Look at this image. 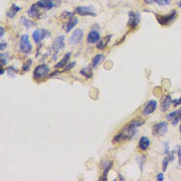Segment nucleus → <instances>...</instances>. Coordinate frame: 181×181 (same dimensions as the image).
<instances>
[{
	"label": "nucleus",
	"mask_w": 181,
	"mask_h": 181,
	"mask_svg": "<svg viewBox=\"0 0 181 181\" xmlns=\"http://www.w3.org/2000/svg\"><path fill=\"white\" fill-rule=\"evenodd\" d=\"M145 123L144 120H134L128 124L113 139V143H120L130 140L137 132V128L142 126Z\"/></svg>",
	"instance_id": "1"
},
{
	"label": "nucleus",
	"mask_w": 181,
	"mask_h": 181,
	"mask_svg": "<svg viewBox=\"0 0 181 181\" xmlns=\"http://www.w3.org/2000/svg\"><path fill=\"white\" fill-rule=\"evenodd\" d=\"M156 20L158 22V23L161 26H168L171 24L175 21V18L177 17L178 13L177 11L173 9L171 11V12L168 13V15H158L155 14Z\"/></svg>",
	"instance_id": "2"
},
{
	"label": "nucleus",
	"mask_w": 181,
	"mask_h": 181,
	"mask_svg": "<svg viewBox=\"0 0 181 181\" xmlns=\"http://www.w3.org/2000/svg\"><path fill=\"white\" fill-rule=\"evenodd\" d=\"M50 68L45 64L38 65L33 71V77L36 80L43 79L49 74Z\"/></svg>",
	"instance_id": "3"
},
{
	"label": "nucleus",
	"mask_w": 181,
	"mask_h": 181,
	"mask_svg": "<svg viewBox=\"0 0 181 181\" xmlns=\"http://www.w3.org/2000/svg\"><path fill=\"white\" fill-rule=\"evenodd\" d=\"M168 125L166 121H162L155 124L152 128V133L155 136L163 137L168 132Z\"/></svg>",
	"instance_id": "4"
},
{
	"label": "nucleus",
	"mask_w": 181,
	"mask_h": 181,
	"mask_svg": "<svg viewBox=\"0 0 181 181\" xmlns=\"http://www.w3.org/2000/svg\"><path fill=\"white\" fill-rule=\"evenodd\" d=\"M19 48L21 53L24 54H28L32 50V45L29 40V36L28 35H23L21 37Z\"/></svg>",
	"instance_id": "5"
},
{
	"label": "nucleus",
	"mask_w": 181,
	"mask_h": 181,
	"mask_svg": "<svg viewBox=\"0 0 181 181\" xmlns=\"http://www.w3.org/2000/svg\"><path fill=\"white\" fill-rule=\"evenodd\" d=\"M50 32L47 29L41 28V29H37L35 31L32 36H33V39L35 43H39L42 41L44 38H46L50 36Z\"/></svg>",
	"instance_id": "6"
},
{
	"label": "nucleus",
	"mask_w": 181,
	"mask_h": 181,
	"mask_svg": "<svg viewBox=\"0 0 181 181\" xmlns=\"http://www.w3.org/2000/svg\"><path fill=\"white\" fill-rule=\"evenodd\" d=\"M75 13H78L80 16H91V17H96V8L92 5L87 7H79L75 10Z\"/></svg>",
	"instance_id": "7"
},
{
	"label": "nucleus",
	"mask_w": 181,
	"mask_h": 181,
	"mask_svg": "<svg viewBox=\"0 0 181 181\" xmlns=\"http://www.w3.org/2000/svg\"><path fill=\"white\" fill-rule=\"evenodd\" d=\"M64 36H58L55 40L53 45V49L54 50V59H55L59 50L63 49L64 47Z\"/></svg>",
	"instance_id": "8"
},
{
	"label": "nucleus",
	"mask_w": 181,
	"mask_h": 181,
	"mask_svg": "<svg viewBox=\"0 0 181 181\" xmlns=\"http://www.w3.org/2000/svg\"><path fill=\"white\" fill-rule=\"evenodd\" d=\"M129 19L128 21V25L132 29H134L140 22L141 15L139 12L135 13L134 12H130L129 13Z\"/></svg>",
	"instance_id": "9"
},
{
	"label": "nucleus",
	"mask_w": 181,
	"mask_h": 181,
	"mask_svg": "<svg viewBox=\"0 0 181 181\" xmlns=\"http://www.w3.org/2000/svg\"><path fill=\"white\" fill-rule=\"evenodd\" d=\"M83 37V32L82 30L77 29L69 37V43L72 45H77L82 41Z\"/></svg>",
	"instance_id": "10"
},
{
	"label": "nucleus",
	"mask_w": 181,
	"mask_h": 181,
	"mask_svg": "<svg viewBox=\"0 0 181 181\" xmlns=\"http://www.w3.org/2000/svg\"><path fill=\"white\" fill-rule=\"evenodd\" d=\"M157 108V102L154 100H151L146 105L144 110L142 111V114L144 115H148L152 114L155 111Z\"/></svg>",
	"instance_id": "11"
},
{
	"label": "nucleus",
	"mask_w": 181,
	"mask_h": 181,
	"mask_svg": "<svg viewBox=\"0 0 181 181\" xmlns=\"http://www.w3.org/2000/svg\"><path fill=\"white\" fill-rule=\"evenodd\" d=\"M173 101L171 96L167 95L162 97L161 99V110L162 112H166L171 108Z\"/></svg>",
	"instance_id": "12"
},
{
	"label": "nucleus",
	"mask_w": 181,
	"mask_h": 181,
	"mask_svg": "<svg viewBox=\"0 0 181 181\" xmlns=\"http://www.w3.org/2000/svg\"><path fill=\"white\" fill-rule=\"evenodd\" d=\"M100 38H101V36H100L98 32L95 31V30H93V31H91L90 33L88 34L87 42L88 43H91V44H93V43H96L97 42H98Z\"/></svg>",
	"instance_id": "13"
},
{
	"label": "nucleus",
	"mask_w": 181,
	"mask_h": 181,
	"mask_svg": "<svg viewBox=\"0 0 181 181\" xmlns=\"http://www.w3.org/2000/svg\"><path fill=\"white\" fill-rule=\"evenodd\" d=\"M37 5L38 7L42 8L43 9L49 10L54 7V3L52 0H40L38 2Z\"/></svg>",
	"instance_id": "14"
},
{
	"label": "nucleus",
	"mask_w": 181,
	"mask_h": 181,
	"mask_svg": "<svg viewBox=\"0 0 181 181\" xmlns=\"http://www.w3.org/2000/svg\"><path fill=\"white\" fill-rule=\"evenodd\" d=\"M78 21H78V18L76 17H72V18H70L69 21L64 26V29L65 30V32L67 33H69V32L72 31V29L77 25Z\"/></svg>",
	"instance_id": "15"
},
{
	"label": "nucleus",
	"mask_w": 181,
	"mask_h": 181,
	"mask_svg": "<svg viewBox=\"0 0 181 181\" xmlns=\"http://www.w3.org/2000/svg\"><path fill=\"white\" fill-rule=\"evenodd\" d=\"M70 57H71V53H67L65 54V55L64 56V58H63L62 60L59 62L58 64H56L54 67L55 69H59V68H63V67H65L67 63H69V59H70Z\"/></svg>",
	"instance_id": "16"
},
{
	"label": "nucleus",
	"mask_w": 181,
	"mask_h": 181,
	"mask_svg": "<svg viewBox=\"0 0 181 181\" xmlns=\"http://www.w3.org/2000/svg\"><path fill=\"white\" fill-rule=\"evenodd\" d=\"M174 152H168L167 153V156L163 158V166H162V168H163V171H166L167 169V167L168 166L169 162L173 161L174 160Z\"/></svg>",
	"instance_id": "17"
},
{
	"label": "nucleus",
	"mask_w": 181,
	"mask_h": 181,
	"mask_svg": "<svg viewBox=\"0 0 181 181\" xmlns=\"http://www.w3.org/2000/svg\"><path fill=\"white\" fill-rule=\"evenodd\" d=\"M150 145V140L147 137H142L139 141V148L142 151L147 150Z\"/></svg>",
	"instance_id": "18"
},
{
	"label": "nucleus",
	"mask_w": 181,
	"mask_h": 181,
	"mask_svg": "<svg viewBox=\"0 0 181 181\" xmlns=\"http://www.w3.org/2000/svg\"><path fill=\"white\" fill-rule=\"evenodd\" d=\"M112 36L111 35H109V36H107L104 37L103 38H102L101 40H100L98 44H97L96 47L99 50H103L104 48L107 46V45L108 44L109 42L110 41V39H111Z\"/></svg>",
	"instance_id": "19"
},
{
	"label": "nucleus",
	"mask_w": 181,
	"mask_h": 181,
	"mask_svg": "<svg viewBox=\"0 0 181 181\" xmlns=\"http://www.w3.org/2000/svg\"><path fill=\"white\" fill-rule=\"evenodd\" d=\"M38 5L36 4H33L32 5L31 7L30 8L29 10H28V14L30 17L31 18H36L38 17L40 15V10L38 8Z\"/></svg>",
	"instance_id": "20"
},
{
	"label": "nucleus",
	"mask_w": 181,
	"mask_h": 181,
	"mask_svg": "<svg viewBox=\"0 0 181 181\" xmlns=\"http://www.w3.org/2000/svg\"><path fill=\"white\" fill-rule=\"evenodd\" d=\"M20 10L21 8L17 6L15 4H12V7H11L10 9L7 12V16L10 18H13Z\"/></svg>",
	"instance_id": "21"
},
{
	"label": "nucleus",
	"mask_w": 181,
	"mask_h": 181,
	"mask_svg": "<svg viewBox=\"0 0 181 181\" xmlns=\"http://www.w3.org/2000/svg\"><path fill=\"white\" fill-rule=\"evenodd\" d=\"M105 58V56L102 54H98V55H96L92 59V67L93 68H96L102 62L104 61Z\"/></svg>",
	"instance_id": "22"
},
{
	"label": "nucleus",
	"mask_w": 181,
	"mask_h": 181,
	"mask_svg": "<svg viewBox=\"0 0 181 181\" xmlns=\"http://www.w3.org/2000/svg\"><path fill=\"white\" fill-rule=\"evenodd\" d=\"M80 73L81 74L83 75V76L85 77L86 78H87V79H90V78L93 77V72L91 66H88L83 68L80 71Z\"/></svg>",
	"instance_id": "23"
},
{
	"label": "nucleus",
	"mask_w": 181,
	"mask_h": 181,
	"mask_svg": "<svg viewBox=\"0 0 181 181\" xmlns=\"http://www.w3.org/2000/svg\"><path fill=\"white\" fill-rule=\"evenodd\" d=\"M113 164V161H110L106 164V166H105V170H104V171H103V173L102 177H101V178L100 180H107L108 174L110 170L112 168Z\"/></svg>",
	"instance_id": "24"
},
{
	"label": "nucleus",
	"mask_w": 181,
	"mask_h": 181,
	"mask_svg": "<svg viewBox=\"0 0 181 181\" xmlns=\"http://www.w3.org/2000/svg\"><path fill=\"white\" fill-rule=\"evenodd\" d=\"M20 21H21V23H22L27 29H30L32 26H33L35 25L33 21L28 20V18H26L25 17H21Z\"/></svg>",
	"instance_id": "25"
},
{
	"label": "nucleus",
	"mask_w": 181,
	"mask_h": 181,
	"mask_svg": "<svg viewBox=\"0 0 181 181\" xmlns=\"http://www.w3.org/2000/svg\"><path fill=\"white\" fill-rule=\"evenodd\" d=\"M180 120H181V108L179 110H178V115H177L176 117H175V118L173 120H172L173 125L176 126L178 124V123H179Z\"/></svg>",
	"instance_id": "26"
},
{
	"label": "nucleus",
	"mask_w": 181,
	"mask_h": 181,
	"mask_svg": "<svg viewBox=\"0 0 181 181\" xmlns=\"http://www.w3.org/2000/svg\"><path fill=\"white\" fill-rule=\"evenodd\" d=\"M153 2H156V4L160 5V6H167L171 3V0H153Z\"/></svg>",
	"instance_id": "27"
},
{
	"label": "nucleus",
	"mask_w": 181,
	"mask_h": 181,
	"mask_svg": "<svg viewBox=\"0 0 181 181\" xmlns=\"http://www.w3.org/2000/svg\"><path fill=\"white\" fill-rule=\"evenodd\" d=\"M178 113V110H175V111H173V112L168 113V114L166 115L167 120H168V121L173 120L175 118V117H176V116H177Z\"/></svg>",
	"instance_id": "28"
},
{
	"label": "nucleus",
	"mask_w": 181,
	"mask_h": 181,
	"mask_svg": "<svg viewBox=\"0 0 181 181\" xmlns=\"http://www.w3.org/2000/svg\"><path fill=\"white\" fill-rule=\"evenodd\" d=\"M32 64V60L31 59H28L27 60L26 63L23 64V71H28V70L30 69V67H31V65Z\"/></svg>",
	"instance_id": "29"
},
{
	"label": "nucleus",
	"mask_w": 181,
	"mask_h": 181,
	"mask_svg": "<svg viewBox=\"0 0 181 181\" xmlns=\"http://www.w3.org/2000/svg\"><path fill=\"white\" fill-rule=\"evenodd\" d=\"M180 104H181V97L179 99H175L173 101V105L174 108H176Z\"/></svg>",
	"instance_id": "30"
},
{
	"label": "nucleus",
	"mask_w": 181,
	"mask_h": 181,
	"mask_svg": "<svg viewBox=\"0 0 181 181\" xmlns=\"http://www.w3.org/2000/svg\"><path fill=\"white\" fill-rule=\"evenodd\" d=\"M178 163L181 166V146H178Z\"/></svg>",
	"instance_id": "31"
},
{
	"label": "nucleus",
	"mask_w": 181,
	"mask_h": 181,
	"mask_svg": "<svg viewBox=\"0 0 181 181\" xmlns=\"http://www.w3.org/2000/svg\"><path fill=\"white\" fill-rule=\"evenodd\" d=\"M75 64H76V63H75V62H73V63L69 64L67 66L66 68L64 69V71H69V70H70V69H71L72 68H73V67H74L75 66Z\"/></svg>",
	"instance_id": "32"
},
{
	"label": "nucleus",
	"mask_w": 181,
	"mask_h": 181,
	"mask_svg": "<svg viewBox=\"0 0 181 181\" xmlns=\"http://www.w3.org/2000/svg\"><path fill=\"white\" fill-rule=\"evenodd\" d=\"M169 152V144L168 142L165 143V151L164 153H168Z\"/></svg>",
	"instance_id": "33"
},
{
	"label": "nucleus",
	"mask_w": 181,
	"mask_h": 181,
	"mask_svg": "<svg viewBox=\"0 0 181 181\" xmlns=\"http://www.w3.org/2000/svg\"><path fill=\"white\" fill-rule=\"evenodd\" d=\"M164 180L163 173H158L157 175V180L158 181H163Z\"/></svg>",
	"instance_id": "34"
},
{
	"label": "nucleus",
	"mask_w": 181,
	"mask_h": 181,
	"mask_svg": "<svg viewBox=\"0 0 181 181\" xmlns=\"http://www.w3.org/2000/svg\"><path fill=\"white\" fill-rule=\"evenodd\" d=\"M7 48V43H1V45H0V50H4L5 48Z\"/></svg>",
	"instance_id": "35"
},
{
	"label": "nucleus",
	"mask_w": 181,
	"mask_h": 181,
	"mask_svg": "<svg viewBox=\"0 0 181 181\" xmlns=\"http://www.w3.org/2000/svg\"><path fill=\"white\" fill-rule=\"evenodd\" d=\"M0 31H1V35H0V38H2V37H3L4 33V28H2V27H1V28H0Z\"/></svg>",
	"instance_id": "36"
},
{
	"label": "nucleus",
	"mask_w": 181,
	"mask_h": 181,
	"mask_svg": "<svg viewBox=\"0 0 181 181\" xmlns=\"http://www.w3.org/2000/svg\"><path fill=\"white\" fill-rule=\"evenodd\" d=\"M144 1L147 2V3L148 4H151V3H152V2H153V0H144Z\"/></svg>",
	"instance_id": "37"
},
{
	"label": "nucleus",
	"mask_w": 181,
	"mask_h": 181,
	"mask_svg": "<svg viewBox=\"0 0 181 181\" xmlns=\"http://www.w3.org/2000/svg\"><path fill=\"white\" fill-rule=\"evenodd\" d=\"M178 6H179V7L181 8V1H180V2H179V3H178Z\"/></svg>",
	"instance_id": "38"
},
{
	"label": "nucleus",
	"mask_w": 181,
	"mask_h": 181,
	"mask_svg": "<svg viewBox=\"0 0 181 181\" xmlns=\"http://www.w3.org/2000/svg\"><path fill=\"white\" fill-rule=\"evenodd\" d=\"M179 131H180V132L181 133V124H180V126H179Z\"/></svg>",
	"instance_id": "39"
}]
</instances>
